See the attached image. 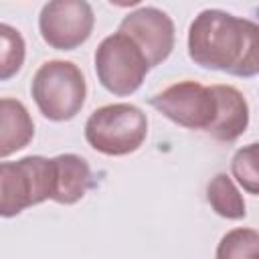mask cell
Segmentation results:
<instances>
[{
  "label": "cell",
  "mask_w": 259,
  "mask_h": 259,
  "mask_svg": "<svg viewBox=\"0 0 259 259\" xmlns=\"http://www.w3.org/2000/svg\"><path fill=\"white\" fill-rule=\"evenodd\" d=\"M188 57L194 65L251 79L259 73V26L221 8L200 10L188 26Z\"/></svg>",
  "instance_id": "6da1fadb"
},
{
  "label": "cell",
  "mask_w": 259,
  "mask_h": 259,
  "mask_svg": "<svg viewBox=\"0 0 259 259\" xmlns=\"http://www.w3.org/2000/svg\"><path fill=\"white\" fill-rule=\"evenodd\" d=\"M30 95L49 121L61 123L77 117L87 99V81L79 65L65 59L45 61L32 75Z\"/></svg>",
  "instance_id": "7a4b0ae2"
},
{
  "label": "cell",
  "mask_w": 259,
  "mask_h": 259,
  "mask_svg": "<svg viewBox=\"0 0 259 259\" xmlns=\"http://www.w3.org/2000/svg\"><path fill=\"white\" fill-rule=\"evenodd\" d=\"M148 138V115L134 103H107L85 121L87 144L111 158L138 152Z\"/></svg>",
  "instance_id": "3957f363"
},
{
  "label": "cell",
  "mask_w": 259,
  "mask_h": 259,
  "mask_svg": "<svg viewBox=\"0 0 259 259\" xmlns=\"http://www.w3.org/2000/svg\"><path fill=\"white\" fill-rule=\"evenodd\" d=\"M53 160L24 156L16 162H0V217L12 219L30 206L51 200Z\"/></svg>",
  "instance_id": "277c9868"
},
{
  "label": "cell",
  "mask_w": 259,
  "mask_h": 259,
  "mask_svg": "<svg viewBox=\"0 0 259 259\" xmlns=\"http://www.w3.org/2000/svg\"><path fill=\"white\" fill-rule=\"evenodd\" d=\"M93 63L99 85L117 97L134 95L150 73L142 49L121 30L105 36L97 45Z\"/></svg>",
  "instance_id": "5b68a950"
},
{
  "label": "cell",
  "mask_w": 259,
  "mask_h": 259,
  "mask_svg": "<svg viewBox=\"0 0 259 259\" xmlns=\"http://www.w3.org/2000/svg\"><path fill=\"white\" fill-rule=\"evenodd\" d=\"M150 105L172 123L186 130H206L217 113V99L210 87L184 79L168 85L150 97Z\"/></svg>",
  "instance_id": "8992f818"
},
{
  "label": "cell",
  "mask_w": 259,
  "mask_h": 259,
  "mask_svg": "<svg viewBox=\"0 0 259 259\" xmlns=\"http://www.w3.org/2000/svg\"><path fill=\"white\" fill-rule=\"evenodd\" d=\"M95 28V12L87 0H49L38 14V32L55 51H75Z\"/></svg>",
  "instance_id": "52a82bcc"
},
{
  "label": "cell",
  "mask_w": 259,
  "mask_h": 259,
  "mask_svg": "<svg viewBox=\"0 0 259 259\" xmlns=\"http://www.w3.org/2000/svg\"><path fill=\"white\" fill-rule=\"evenodd\" d=\"M121 32H125L144 53L150 69L162 65L174 51L176 26L168 12L156 6H144L125 14L119 22Z\"/></svg>",
  "instance_id": "ba28073f"
},
{
  "label": "cell",
  "mask_w": 259,
  "mask_h": 259,
  "mask_svg": "<svg viewBox=\"0 0 259 259\" xmlns=\"http://www.w3.org/2000/svg\"><path fill=\"white\" fill-rule=\"evenodd\" d=\"M210 89L217 99V113L204 132L217 142L231 144L239 140L249 127V103L245 95L233 85L217 83L210 85Z\"/></svg>",
  "instance_id": "9c48e42d"
},
{
  "label": "cell",
  "mask_w": 259,
  "mask_h": 259,
  "mask_svg": "<svg viewBox=\"0 0 259 259\" xmlns=\"http://www.w3.org/2000/svg\"><path fill=\"white\" fill-rule=\"evenodd\" d=\"M53 192L51 200L59 204H75L79 202L87 190L91 188V168L87 160L79 154L67 152L53 156Z\"/></svg>",
  "instance_id": "30bf717a"
},
{
  "label": "cell",
  "mask_w": 259,
  "mask_h": 259,
  "mask_svg": "<svg viewBox=\"0 0 259 259\" xmlns=\"http://www.w3.org/2000/svg\"><path fill=\"white\" fill-rule=\"evenodd\" d=\"M34 138V121L20 99L0 97V158L24 150Z\"/></svg>",
  "instance_id": "8fae6325"
},
{
  "label": "cell",
  "mask_w": 259,
  "mask_h": 259,
  "mask_svg": "<svg viewBox=\"0 0 259 259\" xmlns=\"http://www.w3.org/2000/svg\"><path fill=\"white\" fill-rule=\"evenodd\" d=\"M206 202L214 210V214L229 219V221H241L247 217V204L237 188L235 180L227 172L214 174L206 184Z\"/></svg>",
  "instance_id": "7c38bea8"
},
{
  "label": "cell",
  "mask_w": 259,
  "mask_h": 259,
  "mask_svg": "<svg viewBox=\"0 0 259 259\" xmlns=\"http://www.w3.org/2000/svg\"><path fill=\"white\" fill-rule=\"evenodd\" d=\"M26 59V42L22 32L6 22H0V83L16 77Z\"/></svg>",
  "instance_id": "4fadbf2b"
},
{
  "label": "cell",
  "mask_w": 259,
  "mask_h": 259,
  "mask_svg": "<svg viewBox=\"0 0 259 259\" xmlns=\"http://www.w3.org/2000/svg\"><path fill=\"white\" fill-rule=\"evenodd\" d=\"M214 255L219 259L257 257L259 255V233L253 227H237L221 237Z\"/></svg>",
  "instance_id": "5bb4252c"
},
{
  "label": "cell",
  "mask_w": 259,
  "mask_h": 259,
  "mask_svg": "<svg viewBox=\"0 0 259 259\" xmlns=\"http://www.w3.org/2000/svg\"><path fill=\"white\" fill-rule=\"evenodd\" d=\"M231 178L251 196L259 194V174H257V144L251 142L239 148L231 160Z\"/></svg>",
  "instance_id": "9a60e30c"
},
{
  "label": "cell",
  "mask_w": 259,
  "mask_h": 259,
  "mask_svg": "<svg viewBox=\"0 0 259 259\" xmlns=\"http://www.w3.org/2000/svg\"><path fill=\"white\" fill-rule=\"evenodd\" d=\"M111 6H117V8H134L138 6L142 0H107Z\"/></svg>",
  "instance_id": "2e32d148"
}]
</instances>
